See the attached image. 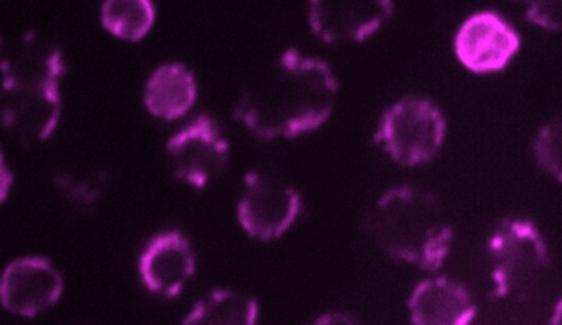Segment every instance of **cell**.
<instances>
[{
    "label": "cell",
    "instance_id": "6da1fadb",
    "mask_svg": "<svg viewBox=\"0 0 562 325\" xmlns=\"http://www.w3.org/2000/svg\"><path fill=\"white\" fill-rule=\"evenodd\" d=\"M338 89L325 61L289 49L245 89L234 115L258 138H296L325 125Z\"/></svg>",
    "mask_w": 562,
    "mask_h": 325
},
{
    "label": "cell",
    "instance_id": "7a4b0ae2",
    "mask_svg": "<svg viewBox=\"0 0 562 325\" xmlns=\"http://www.w3.org/2000/svg\"><path fill=\"white\" fill-rule=\"evenodd\" d=\"M366 237L400 262L437 271L449 255L453 229L441 200L416 187H394L370 209Z\"/></svg>",
    "mask_w": 562,
    "mask_h": 325
},
{
    "label": "cell",
    "instance_id": "3957f363",
    "mask_svg": "<svg viewBox=\"0 0 562 325\" xmlns=\"http://www.w3.org/2000/svg\"><path fill=\"white\" fill-rule=\"evenodd\" d=\"M61 53L36 34H25L2 58V123L20 139H48L61 114Z\"/></svg>",
    "mask_w": 562,
    "mask_h": 325
},
{
    "label": "cell",
    "instance_id": "277c9868",
    "mask_svg": "<svg viewBox=\"0 0 562 325\" xmlns=\"http://www.w3.org/2000/svg\"><path fill=\"white\" fill-rule=\"evenodd\" d=\"M488 255L496 298L524 301L549 269L547 243L530 221L502 222L490 238Z\"/></svg>",
    "mask_w": 562,
    "mask_h": 325
},
{
    "label": "cell",
    "instance_id": "5b68a950",
    "mask_svg": "<svg viewBox=\"0 0 562 325\" xmlns=\"http://www.w3.org/2000/svg\"><path fill=\"white\" fill-rule=\"evenodd\" d=\"M446 138V120L427 98L408 96L395 102L379 123L374 143L406 168L436 158Z\"/></svg>",
    "mask_w": 562,
    "mask_h": 325
},
{
    "label": "cell",
    "instance_id": "8992f818",
    "mask_svg": "<svg viewBox=\"0 0 562 325\" xmlns=\"http://www.w3.org/2000/svg\"><path fill=\"white\" fill-rule=\"evenodd\" d=\"M301 212V195L271 175L249 173L238 201L237 217L249 237L259 242L280 238Z\"/></svg>",
    "mask_w": 562,
    "mask_h": 325
},
{
    "label": "cell",
    "instance_id": "52a82bcc",
    "mask_svg": "<svg viewBox=\"0 0 562 325\" xmlns=\"http://www.w3.org/2000/svg\"><path fill=\"white\" fill-rule=\"evenodd\" d=\"M166 152L175 177L195 188L216 181L228 168L227 139L218 123L204 114L172 136Z\"/></svg>",
    "mask_w": 562,
    "mask_h": 325
},
{
    "label": "cell",
    "instance_id": "ba28073f",
    "mask_svg": "<svg viewBox=\"0 0 562 325\" xmlns=\"http://www.w3.org/2000/svg\"><path fill=\"white\" fill-rule=\"evenodd\" d=\"M389 0H313L311 29L331 45L360 44L376 33L393 15Z\"/></svg>",
    "mask_w": 562,
    "mask_h": 325
},
{
    "label": "cell",
    "instance_id": "9c48e42d",
    "mask_svg": "<svg viewBox=\"0 0 562 325\" xmlns=\"http://www.w3.org/2000/svg\"><path fill=\"white\" fill-rule=\"evenodd\" d=\"M518 49L517 32L495 12L472 15L454 38L456 57L479 75L504 70Z\"/></svg>",
    "mask_w": 562,
    "mask_h": 325
},
{
    "label": "cell",
    "instance_id": "30bf717a",
    "mask_svg": "<svg viewBox=\"0 0 562 325\" xmlns=\"http://www.w3.org/2000/svg\"><path fill=\"white\" fill-rule=\"evenodd\" d=\"M61 294V276L49 260L42 258L14 260L3 271L0 282L2 306L27 318L53 307Z\"/></svg>",
    "mask_w": 562,
    "mask_h": 325
},
{
    "label": "cell",
    "instance_id": "8fae6325",
    "mask_svg": "<svg viewBox=\"0 0 562 325\" xmlns=\"http://www.w3.org/2000/svg\"><path fill=\"white\" fill-rule=\"evenodd\" d=\"M194 271L193 249L180 231L157 235L140 255V278L150 292L161 296H178Z\"/></svg>",
    "mask_w": 562,
    "mask_h": 325
},
{
    "label": "cell",
    "instance_id": "7c38bea8",
    "mask_svg": "<svg viewBox=\"0 0 562 325\" xmlns=\"http://www.w3.org/2000/svg\"><path fill=\"white\" fill-rule=\"evenodd\" d=\"M407 307L416 325H468L476 314L470 292L447 277L419 282Z\"/></svg>",
    "mask_w": 562,
    "mask_h": 325
},
{
    "label": "cell",
    "instance_id": "4fadbf2b",
    "mask_svg": "<svg viewBox=\"0 0 562 325\" xmlns=\"http://www.w3.org/2000/svg\"><path fill=\"white\" fill-rule=\"evenodd\" d=\"M198 98L193 72L182 64L157 68L146 85L144 102L150 114L161 120L180 119L189 113Z\"/></svg>",
    "mask_w": 562,
    "mask_h": 325
},
{
    "label": "cell",
    "instance_id": "5bb4252c",
    "mask_svg": "<svg viewBox=\"0 0 562 325\" xmlns=\"http://www.w3.org/2000/svg\"><path fill=\"white\" fill-rule=\"evenodd\" d=\"M259 305L248 294L218 289L195 303L182 324L186 325H254Z\"/></svg>",
    "mask_w": 562,
    "mask_h": 325
},
{
    "label": "cell",
    "instance_id": "9a60e30c",
    "mask_svg": "<svg viewBox=\"0 0 562 325\" xmlns=\"http://www.w3.org/2000/svg\"><path fill=\"white\" fill-rule=\"evenodd\" d=\"M155 20V5L148 0H109L101 10L104 29L131 42L146 37Z\"/></svg>",
    "mask_w": 562,
    "mask_h": 325
},
{
    "label": "cell",
    "instance_id": "2e32d148",
    "mask_svg": "<svg viewBox=\"0 0 562 325\" xmlns=\"http://www.w3.org/2000/svg\"><path fill=\"white\" fill-rule=\"evenodd\" d=\"M535 156L540 168L557 178L558 182L562 181V125L561 119L557 117L540 127L538 136H536Z\"/></svg>",
    "mask_w": 562,
    "mask_h": 325
},
{
    "label": "cell",
    "instance_id": "e0dca14e",
    "mask_svg": "<svg viewBox=\"0 0 562 325\" xmlns=\"http://www.w3.org/2000/svg\"><path fill=\"white\" fill-rule=\"evenodd\" d=\"M529 19L531 23L540 27L561 32V2H533L530 3Z\"/></svg>",
    "mask_w": 562,
    "mask_h": 325
},
{
    "label": "cell",
    "instance_id": "ac0fdd59",
    "mask_svg": "<svg viewBox=\"0 0 562 325\" xmlns=\"http://www.w3.org/2000/svg\"><path fill=\"white\" fill-rule=\"evenodd\" d=\"M317 324H355L356 321L351 318V316H347L344 314H329L322 316L315 321Z\"/></svg>",
    "mask_w": 562,
    "mask_h": 325
},
{
    "label": "cell",
    "instance_id": "d6986e66",
    "mask_svg": "<svg viewBox=\"0 0 562 325\" xmlns=\"http://www.w3.org/2000/svg\"><path fill=\"white\" fill-rule=\"evenodd\" d=\"M0 182H2V200H5L7 190H8V188H11V186H12V175H11V172H7V165H5V160H3V156H2V179H0Z\"/></svg>",
    "mask_w": 562,
    "mask_h": 325
}]
</instances>
